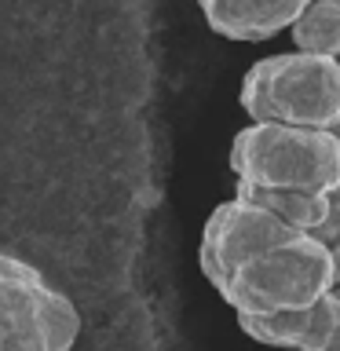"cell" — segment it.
Returning a JSON list of instances; mask_svg holds the SVG:
<instances>
[{"instance_id":"11","label":"cell","mask_w":340,"mask_h":351,"mask_svg":"<svg viewBox=\"0 0 340 351\" xmlns=\"http://www.w3.org/2000/svg\"><path fill=\"white\" fill-rule=\"evenodd\" d=\"M333 293H337V296H340V285H337V289H333Z\"/></svg>"},{"instance_id":"3","label":"cell","mask_w":340,"mask_h":351,"mask_svg":"<svg viewBox=\"0 0 340 351\" xmlns=\"http://www.w3.org/2000/svg\"><path fill=\"white\" fill-rule=\"evenodd\" d=\"M230 172L241 186L340 194V136L326 128L245 125L230 139Z\"/></svg>"},{"instance_id":"4","label":"cell","mask_w":340,"mask_h":351,"mask_svg":"<svg viewBox=\"0 0 340 351\" xmlns=\"http://www.w3.org/2000/svg\"><path fill=\"white\" fill-rule=\"evenodd\" d=\"M81 311L29 260L0 252V351H73Z\"/></svg>"},{"instance_id":"8","label":"cell","mask_w":340,"mask_h":351,"mask_svg":"<svg viewBox=\"0 0 340 351\" xmlns=\"http://www.w3.org/2000/svg\"><path fill=\"white\" fill-rule=\"evenodd\" d=\"M238 197H245V202H252V205H263L267 213H274L296 230H307V234L322 230L329 223V213H333V197H326V194L263 191V186H241L238 183Z\"/></svg>"},{"instance_id":"2","label":"cell","mask_w":340,"mask_h":351,"mask_svg":"<svg viewBox=\"0 0 340 351\" xmlns=\"http://www.w3.org/2000/svg\"><path fill=\"white\" fill-rule=\"evenodd\" d=\"M238 103L249 125L340 128V59L311 51H278L256 59L241 77Z\"/></svg>"},{"instance_id":"1","label":"cell","mask_w":340,"mask_h":351,"mask_svg":"<svg viewBox=\"0 0 340 351\" xmlns=\"http://www.w3.org/2000/svg\"><path fill=\"white\" fill-rule=\"evenodd\" d=\"M337 289V256L318 234H296L274 241L252 260L227 274L219 285L223 304L234 315H285L307 311Z\"/></svg>"},{"instance_id":"10","label":"cell","mask_w":340,"mask_h":351,"mask_svg":"<svg viewBox=\"0 0 340 351\" xmlns=\"http://www.w3.org/2000/svg\"><path fill=\"white\" fill-rule=\"evenodd\" d=\"M329 351H340V333H337V340H333V344H329Z\"/></svg>"},{"instance_id":"5","label":"cell","mask_w":340,"mask_h":351,"mask_svg":"<svg viewBox=\"0 0 340 351\" xmlns=\"http://www.w3.org/2000/svg\"><path fill=\"white\" fill-rule=\"evenodd\" d=\"M289 234H296V227L267 213L263 205H252L238 194L219 202L208 213L205 227H202V245H197V263H202L205 282L212 289H219L234 267H241L256 252H263L267 245Z\"/></svg>"},{"instance_id":"9","label":"cell","mask_w":340,"mask_h":351,"mask_svg":"<svg viewBox=\"0 0 340 351\" xmlns=\"http://www.w3.org/2000/svg\"><path fill=\"white\" fill-rule=\"evenodd\" d=\"M289 33H293L296 51L340 59V0H315V4L293 22Z\"/></svg>"},{"instance_id":"12","label":"cell","mask_w":340,"mask_h":351,"mask_svg":"<svg viewBox=\"0 0 340 351\" xmlns=\"http://www.w3.org/2000/svg\"><path fill=\"white\" fill-rule=\"evenodd\" d=\"M337 136H340V128H337Z\"/></svg>"},{"instance_id":"6","label":"cell","mask_w":340,"mask_h":351,"mask_svg":"<svg viewBox=\"0 0 340 351\" xmlns=\"http://www.w3.org/2000/svg\"><path fill=\"white\" fill-rule=\"evenodd\" d=\"M238 326L249 340L278 351H329L340 333V296L329 293L307 311L285 315H238Z\"/></svg>"},{"instance_id":"7","label":"cell","mask_w":340,"mask_h":351,"mask_svg":"<svg viewBox=\"0 0 340 351\" xmlns=\"http://www.w3.org/2000/svg\"><path fill=\"white\" fill-rule=\"evenodd\" d=\"M315 0H197L208 29L227 40H271L311 8Z\"/></svg>"}]
</instances>
